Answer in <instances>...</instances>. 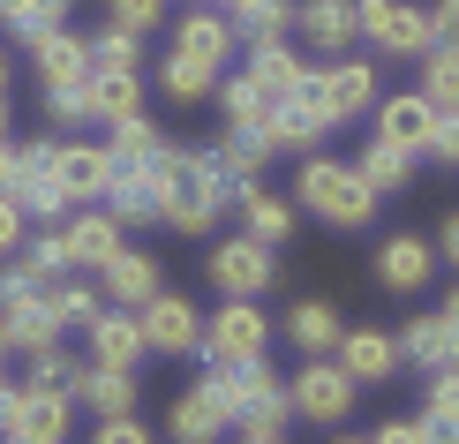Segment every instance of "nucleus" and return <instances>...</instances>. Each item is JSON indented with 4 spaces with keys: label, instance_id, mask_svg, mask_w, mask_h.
Returning a JSON list of instances; mask_svg holds the SVG:
<instances>
[{
    "label": "nucleus",
    "instance_id": "nucleus-1",
    "mask_svg": "<svg viewBox=\"0 0 459 444\" xmlns=\"http://www.w3.org/2000/svg\"><path fill=\"white\" fill-rule=\"evenodd\" d=\"M159 226H174V234H212L219 226V211L234 204V188H226V173L212 166V151H188V144H174L166 136V151L159 159Z\"/></svg>",
    "mask_w": 459,
    "mask_h": 444
},
{
    "label": "nucleus",
    "instance_id": "nucleus-2",
    "mask_svg": "<svg viewBox=\"0 0 459 444\" xmlns=\"http://www.w3.org/2000/svg\"><path fill=\"white\" fill-rule=\"evenodd\" d=\"M294 204H301V211H316L324 226H347V234L377 219V188L361 181L354 166L324 159V151H309V159H301V173H294Z\"/></svg>",
    "mask_w": 459,
    "mask_h": 444
},
{
    "label": "nucleus",
    "instance_id": "nucleus-3",
    "mask_svg": "<svg viewBox=\"0 0 459 444\" xmlns=\"http://www.w3.org/2000/svg\"><path fill=\"white\" fill-rule=\"evenodd\" d=\"M354 38H369V46L392 53V61H422V53L437 46L429 8H414V0H354Z\"/></svg>",
    "mask_w": 459,
    "mask_h": 444
},
{
    "label": "nucleus",
    "instance_id": "nucleus-4",
    "mask_svg": "<svg viewBox=\"0 0 459 444\" xmlns=\"http://www.w3.org/2000/svg\"><path fill=\"white\" fill-rule=\"evenodd\" d=\"M0 332H8V346H15V354H38V346H53V339H61L53 294H46L38 279H23L15 264L0 272Z\"/></svg>",
    "mask_w": 459,
    "mask_h": 444
},
{
    "label": "nucleus",
    "instance_id": "nucleus-5",
    "mask_svg": "<svg viewBox=\"0 0 459 444\" xmlns=\"http://www.w3.org/2000/svg\"><path fill=\"white\" fill-rule=\"evenodd\" d=\"M272 332H279V324L264 317L256 301H234V294H226L219 317H204V361H226V370L264 361V354H272Z\"/></svg>",
    "mask_w": 459,
    "mask_h": 444
},
{
    "label": "nucleus",
    "instance_id": "nucleus-6",
    "mask_svg": "<svg viewBox=\"0 0 459 444\" xmlns=\"http://www.w3.org/2000/svg\"><path fill=\"white\" fill-rule=\"evenodd\" d=\"M354 392H361V384L339 370L332 354H301V370L286 377V399H294V414H301V422H347Z\"/></svg>",
    "mask_w": 459,
    "mask_h": 444
},
{
    "label": "nucleus",
    "instance_id": "nucleus-7",
    "mask_svg": "<svg viewBox=\"0 0 459 444\" xmlns=\"http://www.w3.org/2000/svg\"><path fill=\"white\" fill-rule=\"evenodd\" d=\"M46 166H53V181H61L68 204H99L106 196V173H113V151L106 144H83V128H75V136H46Z\"/></svg>",
    "mask_w": 459,
    "mask_h": 444
},
{
    "label": "nucleus",
    "instance_id": "nucleus-8",
    "mask_svg": "<svg viewBox=\"0 0 459 444\" xmlns=\"http://www.w3.org/2000/svg\"><path fill=\"white\" fill-rule=\"evenodd\" d=\"M136 324H143V346H151V354H204V317H196V301L166 294V286L136 309Z\"/></svg>",
    "mask_w": 459,
    "mask_h": 444
},
{
    "label": "nucleus",
    "instance_id": "nucleus-9",
    "mask_svg": "<svg viewBox=\"0 0 459 444\" xmlns=\"http://www.w3.org/2000/svg\"><path fill=\"white\" fill-rule=\"evenodd\" d=\"M309 91H316V106L332 113V128L339 121H361V113L377 106V61H347V53H339L332 68L309 75Z\"/></svg>",
    "mask_w": 459,
    "mask_h": 444
},
{
    "label": "nucleus",
    "instance_id": "nucleus-10",
    "mask_svg": "<svg viewBox=\"0 0 459 444\" xmlns=\"http://www.w3.org/2000/svg\"><path fill=\"white\" fill-rule=\"evenodd\" d=\"M279 279V264H272V248L264 241H248V234H234V241H219L212 248V286L219 294H234V301H264V286Z\"/></svg>",
    "mask_w": 459,
    "mask_h": 444
},
{
    "label": "nucleus",
    "instance_id": "nucleus-11",
    "mask_svg": "<svg viewBox=\"0 0 459 444\" xmlns=\"http://www.w3.org/2000/svg\"><path fill=\"white\" fill-rule=\"evenodd\" d=\"M61 248H68V272H106V264L128 248V226L113 219V211H68L61 219Z\"/></svg>",
    "mask_w": 459,
    "mask_h": 444
},
{
    "label": "nucleus",
    "instance_id": "nucleus-12",
    "mask_svg": "<svg viewBox=\"0 0 459 444\" xmlns=\"http://www.w3.org/2000/svg\"><path fill=\"white\" fill-rule=\"evenodd\" d=\"M8 196L23 204V219H46V226H61L68 219V196H61V181H53V166H46V136L38 144H15V181H8Z\"/></svg>",
    "mask_w": 459,
    "mask_h": 444
},
{
    "label": "nucleus",
    "instance_id": "nucleus-13",
    "mask_svg": "<svg viewBox=\"0 0 459 444\" xmlns=\"http://www.w3.org/2000/svg\"><path fill=\"white\" fill-rule=\"evenodd\" d=\"M8 444H68V392H38V384H15L8 407Z\"/></svg>",
    "mask_w": 459,
    "mask_h": 444
},
{
    "label": "nucleus",
    "instance_id": "nucleus-14",
    "mask_svg": "<svg viewBox=\"0 0 459 444\" xmlns=\"http://www.w3.org/2000/svg\"><path fill=\"white\" fill-rule=\"evenodd\" d=\"M99 204H106L121 226H151V219H159V166H151V159H113Z\"/></svg>",
    "mask_w": 459,
    "mask_h": 444
},
{
    "label": "nucleus",
    "instance_id": "nucleus-15",
    "mask_svg": "<svg viewBox=\"0 0 459 444\" xmlns=\"http://www.w3.org/2000/svg\"><path fill=\"white\" fill-rule=\"evenodd\" d=\"M332 361H339L354 384H392L399 370H407V361H399V339H392V332H377V324H347Z\"/></svg>",
    "mask_w": 459,
    "mask_h": 444
},
{
    "label": "nucleus",
    "instance_id": "nucleus-16",
    "mask_svg": "<svg viewBox=\"0 0 459 444\" xmlns=\"http://www.w3.org/2000/svg\"><path fill=\"white\" fill-rule=\"evenodd\" d=\"M316 136H332V113L316 106V91H309V83L264 113V144H272V151H309Z\"/></svg>",
    "mask_w": 459,
    "mask_h": 444
},
{
    "label": "nucleus",
    "instance_id": "nucleus-17",
    "mask_svg": "<svg viewBox=\"0 0 459 444\" xmlns=\"http://www.w3.org/2000/svg\"><path fill=\"white\" fill-rule=\"evenodd\" d=\"M377 136L414 151V159H429V136H437V106L422 91H392V99H377Z\"/></svg>",
    "mask_w": 459,
    "mask_h": 444
},
{
    "label": "nucleus",
    "instance_id": "nucleus-18",
    "mask_svg": "<svg viewBox=\"0 0 459 444\" xmlns=\"http://www.w3.org/2000/svg\"><path fill=\"white\" fill-rule=\"evenodd\" d=\"M399 361H407V370H459V324L445 317V309H437V317H407L399 324Z\"/></svg>",
    "mask_w": 459,
    "mask_h": 444
},
{
    "label": "nucleus",
    "instance_id": "nucleus-19",
    "mask_svg": "<svg viewBox=\"0 0 459 444\" xmlns=\"http://www.w3.org/2000/svg\"><path fill=\"white\" fill-rule=\"evenodd\" d=\"M91 361H99V370H143V354H151V346H143V324H136V309H99V324H91Z\"/></svg>",
    "mask_w": 459,
    "mask_h": 444
},
{
    "label": "nucleus",
    "instance_id": "nucleus-20",
    "mask_svg": "<svg viewBox=\"0 0 459 444\" xmlns=\"http://www.w3.org/2000/svg\"><path fill=\"white\" fill-rule=\"evenodd\" d=\"M241 75H248V83H256V91H264V99H272V106H279V99H294V91H301V83H309V75H316V68H309V61H301V53H294V46H286V38H272V46H248V61H241Z\"/></svg>",
    "mask_w": 459,
    "mask_h": 444
},
{
    "label": "nucleus",
    "instance_id": "nucleus-21",
    "mask_svg": "<svg viewBox=\"0 0 459 444\" xmlns=\"http://www.w3.org/2000/svg\"><path fill=\"white\" fill-rule=\"evenodd\" d=\"M30 68H38V83H46V91H68V83H83V75H91V38L83 30H46V38H38V46H30Z\"/></svg>",
    "mask_w": 459,
    "mask_h": 444
},
{
    "label": "nucleus",
    "instance_id": "nucleus-22",
    "mask_svg": "<svg viewBox=\"0 0 459 444\" xmlns=\"http://www.w3.org/2000/svg\"><path fill=\"white\" fill-rule=\"evenodd\" d=\"M429 279H437V248L422 234H392L385 248H377V286H392V294H422Z\"/></svg>",
    "mask_w": 459,
    "mask_h": 444
},
{
    "label": "nucleus",
    "instance_id": "nucleus-23",
    "mask_svg": "<svg viewBox=\"0 0 459 444\" xmlns=\"http://www.w3.org/2000/svg\"><path fill=\"white\" fill-rule=\"evenodd\" d=\"M174 46H181V53H196L204 68H226L241 38H234V15H219V8H188L181 23H174Z\"/></svg>",
    "mask_w": 459,
    "mask_h": 444
},
{
    "label": "nucleus",
    "instance_id": "nucleus-24",
    "mask_svg": "<svg viewBox=\"0 0 459 444\" xmlns=\"http://www.w3.org/2000/svg\"><path fill=\"white\" fill-rule=\"evenodd\" d=\"M159 286H166V279H159V257H143V248H121V257L99 272V294H106L113 309H143Z\"/></svg>",
    "mask_w": 459,
    "mask_h": 444
},
{
    "label": "nucleus",
    "instance_id": "nucleus-25",
    "mask_svg": "<svg viewBox=\"0 0 459 444\" xmlns=\"http://www.w3.org/2000/svg\"><path fill=\"white\" fill-rule=\"evenodd\" d=\"M234 211H241V234L248 241H264V248H279L286 234H294V204L286 196H272V188H234Z\"/></svg>",
    "mask_w": 459,
    "mask_h": 444
},
{
    "label": "nucleus",
    "instance_id": "nucleus-26",
    "mask_svg": "<svg viewBox=\"0 0 459 444\" xmlns=\"http://www.w3.org/2000/svg\"><path fill=\"white\" fill-rule=\"evenodd\" d=\"M234 422H226V407L212 392H181L174 399V422H166V444H219Z\"/></svg>",
    "mask_w": 459,
    "mask_h": 444
},
{
    "label": "nucleus",
    "instance_id": "nucleus-27",
    "mask_svg": "<svg viewBox=\"0 0 459 444\" xmlns=\"http://www.w3.org/2000/svg\"><path fill=\"white\" fill-rule=\"evenodd\" d=\"M294 30L309 38L316 53H347V38H354V0H301V8H294Z\"/></svg>",
    "mask_w": 459,
    "mask_h": 444
},
{
    "label": "nucleus",
    "instance_id": "nucleus-28",
    "mask_svg": "<svg viewBox=\"0 0 459 444\" xmlns=\"http://www.w3.org/2000/svg\"><path fill=\"white\" fill-rule=\"evenodd\" d=\"M279 332L294 339L301 354H339V332H347V324H339V309H332V301H294Z\"/></svg>",
    "mask_w": 459,
    "mask_h": 444
},
{
    "label": "nucleus",
    "instance_id": "nucleus-29",
    "mask_svg": "<svg viewBox=\"0 0 459 444\" xmlns=\"http://www.w3.org/2000/svg\"><path fill=\"white\" fill-rule=\"evenodd\" d=\"M159 91L174 106H204L219 91V68H204L196 53H181V46H166V61H159Z\"/></svg>",
    "mask_w": 459,
    "mask_h": 444
},
{
    "label": "nucleus",
    "instance_id": "nucleus-30",
    "mask_svg": "<svg viewBox=\"0 0 459 444\" xmlns=\"http://www.w3.org/2000/svg\"><path fill=\"white\" fill-rule=\"evenodd\" d=\"M83 99H91V121L113 128L128 113H143V75H83Z\"/></svg>",
    "mask_w": 459,
    "mask_h": 444
},
{
    "label": "nucleus",
    "instance_id": "nucleus-31",
    "mask_svg": "<svg viewBox=\"0 0 459 444\" xmlns=\"http://www.w3.org/2000/svg\"><path fill=\"white\" fill-rule=\"evenodd\" d=\"M136 392H143V384H136V370H99V361H91V370H83V384H75V399H91V414H136Z\"/></svg>",
    "mask_w": 459,
    "mask_h": 444
},
{
    "label": "nucleus",
    "instance_id": "nucleus-32",
    "mask_svg": "<svg viewBox=\"0 0 459 444\" xmlns=\"http://www.w3.org/2000/svg\"><path fill=\"white\" fill-rule=\"evenodd\" d=\"M354 173L377 188V196H392V188H407V181H414V151H399V144H385V136H369V144H361V159H354Z\"/></svg>",
    "mask_w": 459,
    "mask_h": 444
},
{
    "label": "nucleus",
    "instance_id": "nucleus-33",
    "mask_svg": "<svg viewBox=\"0 0 459 444\" xmlns=\"http://www.w3.org/2000/svg\"><path fill=\"white\" fill-rule=\"evenodd\" d=\"M264 159H272V144H264V136H234V128H226V136L212 144V166L226 173V188H256Z\"/></svg>",
    "mask_w": 459,
    "mask_h": 444
},
{
    "label": "nucleus",
    "instance_id": "nucleus-34",
    "mask_svg": "<svg viewBox=\"0 0 459 444\" xmlns=\"http://www.w3.org/2000/svg\"><path fill=\"white\" fill-rule=\"evenodd\" d=\"M68 23V0H0V30H15L23 46H38L46 30Z\"/></svg>",
    "mask_w": 459,
    "mask_h": 444
},
{
    "label": "nucleus",
    "instance_id": "nucleus-35",
    "mask_svg": "<svg viewBox=\"0 0 459 444\" xmlns=\"http://www.w3.org/2000/svg\"><path fill=\"white\" fill-rule=\"evenodd\" d=\"M91 75H143V38L106 23L99 38H91Z\"/></svg>",
    "mask_w": 459,
    "mask_h": 444
},
{
    "label": "nucleus",
    "instance_id": "nucleus-36",
    "mask_svg": "<svg viewBox=\"0 0 459 444\" xmlns=\"http://www.w3.org/2000/svg\"><path fill=\"white\" fill-rule=\"evenodd\" d=\"M46 294H53L61 332H91V324H99V309H106V294H99V286H83V279H53Z\"/></svg>",
    "mask_w": 459,
    "mask_h": 444
},
{
    "label": "nucleus",
    "instance_id": "nucleus-37",
    "mask_svg": "<svg viewBox=\"0 0 459 444\" xmlns=\"http://www.w3.org/2000/svg\"><path fill=\"white\" fill-rule=\"evenodd\" d=\"M15 272H23V279H38V286L68 279V248H61V226H53V234H23V248H15Z\"/></svg>",
    "mask_w": 459,
    "mask_h": 444
},
{
    "label": "nucleus",
    "instance_id": "nucleus-38",
    "mask_svg": "<svg viewBox=\"0 0 459 444\" xmlns=\"http://www.w3.org/2000/svg\"><path fill=\"white\" fill-rule=\"evenodd\" d=\"M219 106H226V128H234V136H264V113H272V99H264L248 75L219 83Z\"/></svg>",
    "mask_w": 459,
    "mask_h": 444
},
{
    "label": "nucleus",
    "instance_id": "nucleus-39",
    "mask_svg": "<svg viewBox=\"0 0 459 444\" xmlns=\"http://www.w3.org/2000/svg\"><path fill=\"white\" fill-rule=\"evenodd\" d=\"M422 99L437 113H459V53L452 46H429L422 53Z\"/></svg>",
    "mask_w": 459,
    "mask_h": 444
},
{
    "label": "nucleus",
    "instance_id": "nucleus-40",
    "mask_svg": "<svg viewBox=\"0 0 459 444\" xmlns=\"http://www.w3.org/2000/svg\"><path fill=\"white\" fill-rule=\"evenodd\" d=\"M106 151H113V159H159L166 136H159V121H151V113H128V121L106 128Z\"/></svg>",
    "mask_w": 459,
    "mask_h": 444
},
{
    "label": "nucleus",
    "instance_id": "nucleus-41",
    "mask_svg": "<svg viewBox=\"0 0 459 444\" xmlns=\"http://www.w3.org/2000/svg\"><path fill=\"white\" fill-rule=\"evenodd\" d=\"M286 30H294V0H256V8L234 15V38H248V46H272Z\"/></svg>",
    "mask_w": 459,
    "mask_h": 444
},
{
    "label": "nucleus",
    "instance_id": "nucleus-42",
    "mask_svg": "<svg viewBox=\"0 0 459 444\" xmlns=\"http://www.w3.org/2000/svg\"><path fill=\"white\" fill-rule=\"evenodd\" d=\"M30 384H38V392H68V399H75L83 370H75V354H68L61 339H53V346H38V354H30Z\"/></svg>",
    "mask_w": 459,
    "mask_h": 444
},
{
    "label": "nucleus",
    "instance_id": "nucleus-43",
    "mask_svg": "<svg viewBox=\"0 0 459 444\" xmlns=\"http://www.w3.org/2000/svg\"><path fill=\"white\" fill-rule=\"evenodd\" d=\"M422 422H429L437 437L459 444V370H429V407H422Z\"/></svg>",
    "mask_w": 459,
    "mask_h": 444
},
{
    "label": "nucleus",
    "instance_id": "nucleus-44",
    "mask_svg": "<svg viewBox=\"0 0 459 444\" xmlns=\"http://www.w3.org/2000/svg\"><path fill=\"white\" fill-rule=\"evenodd\" d=\"M106 23L113 30H151V23H166V0H106Z\"/></svg>",
    "mask_w": 459,
    "mask_h": 444
},
{
    "label": "nucleus",
    "instance_id": "nucleus-45",
    "mask_svg": "<svg viewBox=\"0 0 459 444\" xmlns=\"http://www.w3.org/2000/svg\"><path fill=\"white\" fill-rule=\"evenodd\" d=\"M46 121H53V128H91V99H83V83L46 91Z\"/></svg>",
    "mask_w": 459,
    "mask_h": 444
},
{
    "label": "nucleus",
    "instance_id": "nucleus-46",
    "mask_svg": "<svg viewBox=\"0 0 459 444\" xmlns=\"http://www.w3.org/2000/svg\"><path fill=\"white\" fill-rule=\"evenodd\" d=\"M23 234H30V219H23V204H15L8 188H0V257H15V248H23Z\"/></svg>",
    "mask_w": 459,
    "mask_h": 444
},
{
    "label": "nucleus",
    "instance_id": "nucleus-47",
    "mask_svg": "<svg viewBox=\"0 0 459 444\" xmlns=\"http://www.w3.org/2000/svg\"><path fill=\"white\" fill-rule=\"evenodd\" d=\"M91 444H151V430H143L136 414H106V422H99V437H91Z\"/></svg>",
    "mask_w": 459,
    "mask_h": 444
},
{
    "label": "nucleus",
    "instance_id": "nucleus-48",
    "mask_svg": "<svg viewBox=\"0 0 459 444\" xmlns=\"http://www.w3.org/2000/svg\"><path fill=\"white\" fill-rule=\"evenodd\" d=\"M437 166H459V113H437V136H429Z\"/></svg>",
    "mask_w": 459,
    "mask_h": 444
},
{
    "label": "nucleus",
    "instance_id": "nucleus-49",
    "mask_svg": "<svg viewBox=\"0 0 459 444\" xmlns=\"http://www.w3.org/2000/svg\"><path fill=\"white\" fill-rule=\"evenodd\" d=\"M369 444H437V430H429V422H385Z\"/></svg>",
    "mask_w": 459,
    "mask_h": 444
},
{
    "label": "nucleus",
    "instance_id": "nucleus-50",
    "mask_svg": "<svg viewBox=\"0 0 459 444\" xmlns=\"http://www.w3.org/2000/svg\"><path fill=\"white\" fill-rule=\"evenodd\" d=\"M429 30H437V46L459 53V0H437V8H429Z\"/></svg>",
    "mask_w": 459,
    "mask_h": 444
},
{
    "label": "nucleus",
    "instance_id": "nucleus-51",
    "mask_svg": "<svg viewBox=\"0 0 459 444\" xmlns=\"http://www.w3.org/2000/svg\"><path fill=\"white\" fill-rule=\"evenodd\" d=\"M437 257H445L452 272H459V211H452V219H445V234H437Z\"/></svg>",
    "mask_w": 459,
    "mask_h": 444
},
{
    "label": "nucleus",
    "instance_id": "nucleus-52",
    "mask_svg": "<svg viewBox=\"0 0 459 444\" xmlns=\"http://www.w3.org/2000/svg\"><path fill=\"white\" fill-rule=\"evenodd\" d=\"M8 407H15V384H8V370H0V430H8Z\"/></svg>",
    "mask_w": 459,
    "mask_h": 444
},
{
    "label": "nucleus",
    "instance_id": "nucleus-53",
    "mask_svg": "<svg viewBox=\"0 0 459 444\" xmlns=\"http://www.w3.org/2000/svg\"><path fill=\"white\" fill-rule=\"evenodd\" d=\"M241 444H286L279 430H241Z\"/></svg>",
    "mask_w": 459,
    "mask_h": 444
},
{
    "label": "nucleus",
    "instance_id": "nucleus-54",
    "mask_svg": "<svg viewBox=\"0 0 459 444\" xmlns=\"http://www.w3.org/2000/svg\"><path fill=\"white\" fill-rule=\"evenodd\" d=\"M445 317H452V324H459V286H452V294H445Z\"/></svg>",
    "mask_w": 459,
    "mask_h": 444
},
{
    "label": "nucleus",
    "instance_id": "nucleus-55",
    "mask_svg": "<svg viewBox=\"0 0 459 444\" xmlns=\"http://www.w3.org/2000/svg\"><path fill=\"white\" fill-rule=\"evenodd\" d=\"M219 8H226V15H241V8H256V0H219Z\"/></svg>",
    "mask_w": 459,
    "mask_h": 444
},
{
    "label": "nucleus",
    "instance_id": "nucleus-56",
    "mask_svg": "<svg viewBox=\"0 0 459 444\" xmlns=\"http://www.w3.org/2000/svg\"><path fill=\"white\" fill-rule=\"evenodd\" d=\"M0 99H8V53H0Z\"/></svg>",
    "mask_w": 459,
    "mask_h": 444
},
{
    "label": "nucleus",
    "instance_id": "nucleus-57",
    "mask_svg": "<svg viewBox=\"0 0 459 444\" xmlns=\"http://www.w3.org/2000/svg\"><path fill=\"white\" fill-rule=\"evenodd\" d=\"M0 144H8V99H0Z\"/></svg>",
    "mask_w": 459,
    "mask_h": 444
},
{
    "label": "nucleus",
    "instance_id": "nucleus-58",
    "mask_svg": "<svg viewBox=\"0 0 459 444\" xmlns=\"http://www.w3.org/2000/svg\"><path fill=\"white\" fill-rule=\"evenodd\" d=\"M8 354H15V346H8V332H0V370H8Z\"/></svg>",
    "mask_w": 459,
    "mask_h": 444
},
{
    "label": "nucleus",
    "instance_id": "nucleus-59",
    "mask_svg": "<svg viewBox=\"0 0 459 444\" xmlns=\"http://www.w3.org/2000/svg\"><path fill=\"white\" fill-rule=\"evenodd\" d=\"M339 444H369V437H339Z\"/></svg>",
    "mask_w": 459,
    "mask_h": 444
},
{
    "label": "nucleus",
    "instance_id": "nucleus-60",
    "mask_svg": "<svg viewBox=\"0 0 459 444\" xmlns=\"http://www.w3.org/2000/svg\"><path fill=\"white\" fill-rule=\"evenodd\" d=\"M188 8H204V0H188Z\"/></svg>",
    "mask_w": 459,
    "mask_h": 444
},
{
    "label": "nucleus",
    "instance_id": "nucleus-61",
    "mask_svg": "<svg viewBox=\"0 0 459 444\" xmlns=\"http://www.w3.org/2000/svg\"><path fill=\"white\" fill-rule=\"evenodd\" d=\"M437 444H452V437H437Z\"/></svg>",
    "mask_w": 459,
    "mask_h": 444
}]
</instances>
